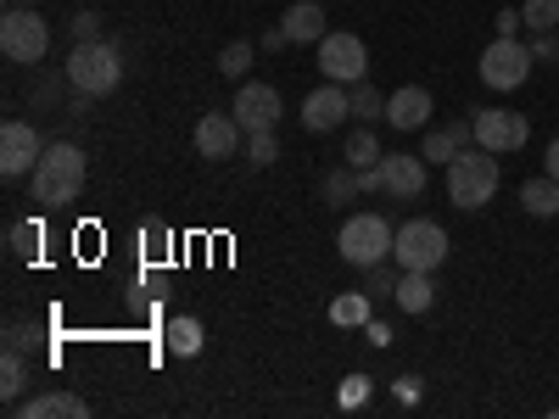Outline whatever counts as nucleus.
Instances as JSON below:
<instances>
[{"label":"nucleus","mask_w":559,"mask_h":419,"mask_svg":"<svg viewBox=\"0 0 559 419\" xmlns=\"http://www.w3.org/2000/svg\"><path fill=\"white\" fill-rule=\"evenodd\" d=\"M369 397H376V381H369V375H353V381H342V392H336L342 408H364Z\"/></svg>","instance_id":"30"},{"label":"nucleus","mask_w":559,"mask_h":419,"mask_svg":"<svg viewBox=\"0 0 559 419\" xmlns=\"http://www.w3.org/2000/svg\"><path fill=\"white\" fill-rule=\"evenodd\" d=\"M532 57H537V62H559V28H548V34L532 39Z\"/></svg>","instance_id":"35"},{"label":"nucleus","mask_w":559,"mask_h":419,"mask_svg":"<svg viewBox=\"0 0 559 419\" xmlns=\"http://www.w3.org/2000/svg\"><path fill=\"white\" fill-rule=\"evenodd\" d=\"M521 17H526L532 34H548V28H559V0H526Z\"/></svg>","instance_id":"27"},{"label":"nucleus","mask_w":559,"mask_h":419,"mask_svg":"<svg viewBox=\"0 0 559 419\" xmlns=\"http://www.w3.org/2000/svg\"><path fill=\"white\" fill-rule=\"evenodd\" d=\"M459 152H464V146L453 140V129H431V134H426V146H419V157H426V163H442V168H448Z\"/></svg>","instance_id":"25"},{"label":"nucleus","mask_w":559,"mask_h":419,"mask_svg":"<svg viewBox=\"0 0 559 419\" xmlns=\"http://www.w3.org/2000/svg\"><path fill=\"white\" fill-rule=\"evenodd\" d=\"M247 68H252V45L247 39H229L224 51H218V73L224 79H247Z\"/></svg>","instance_id":"26"},{"label":"nucleus","mask_w":559,"mask_h":419,"mask_svg":"<svg viewBox=\"0 0 559 419\" xmlns=\"http://www.w3.org/2000/svg\"><path fill=\"white\" fill-rule=\"evenodd\" d=\"M358 196V168H331L324 173V202L331 207H347Z\"/></svg>","instance_id":"22"},{"label":"nucleus","mask_w":559,"mask_h":419,"mask_svg":"<svg viewBox=\"0 0 559 419\" xmlns=\"http://www.w3.org/2000/svg\"><path fill=\"white\" fill-rule=\"evenodd\" d=\"M12 7H34V0H12Z\"/></svg>","instance_id":"39"},{"label":"nucleus","mask_w":559,"mask_h":419,"mask_svg":"<svg viewBox=\"0 0 559 419\" xmlns=\"http://www.w3.org/2000/svg\"><path fill=\"white\" fill-rule=\"evenodd\" d=\"M241 123H236V112H207L202 123H197V152L207 157V163H224V157H236V152H247L241 146Z\"/></svg>","instance_id":"14"},{"label":"nucleus","mask_w":559,"mask_h":419,"mask_svg":"<svg viewBox=\"0 0 559 419\" xmlns=\"http://www.w3.org/2000/svg\"><path fill=\"white\" fill-rule=\"evenodd\" d=\"M84 173H90V163H84V152L73 146V140H51L45 157L34 163V196L45 207H68L84 191Z\"/></svg>","instance_id":"1"},{"label":"nucleus","mask_w":559,"mask_h":419,"mask_svg":"<svg viewBox=\"0 0 559 419\" xmlns=\"http://www.w3.org/2000/svg\"><path fill=\"white\" fill-rule=\"evenodd\" d=\"M353 118L358 123H381L386 118V96H381V89H369V84H353Z\"/></svg>","instance_id":"24"},{"label":"nucleus","mask_w":559,"mask_h":419,"mask_svg":"<svg viewBox=\"0 0 559 419\" xmlns=\"http://www.w3.org/2000/svg\"><path fill=\"white\" fill-rule=\"evenodd\" d=\"M442 258H448V229L437 218H408L397 229V241H392V263L397 268H431L437 274Z\"/></svg>","instance_id":"7"},{"label":"nucleus","mask_w":559,"mask_h":419,"mask_svg":"<svg viewBox=\"0 0 559 419\" xmlns=\"http://www.w3.org/2000/svg\"><path fill=\"white\" fill-rule=\"evenodd\" d=\"M392 302H397L403 313H431V302H437V279H431V268H403Z\"/></svg>","instance_id":"18"},{"label":"nucleus","mask_w":559,"mask_h":419,"mask_svg":"<svg viewBox=\"0 0 559 419\" xmlns=\"http://www.w3.org/2000/svg\"><path fill=\"white\" fill-rule=\"evenodd\" d=\"M68 34H73V45H90V39H102V17H96V12H79V17L68 23Z\"/></svg>","instance_id":"33"},{"label":"nucleus","mask_w":559,"mask_h":419,"mask_svg":"<svg viewBox=\"0 0 559 419\" xmlns=\"http://www.w3.org/2000/svg\"><path fill=\"white\" fill-rule=\"evenodd\" d=\"M274 157H280V140H274V129L247 134V163H252V168H269Z\"/></svg>","instance_id":"28"},{"label":"nucleus","mask_w":559,"mask_h":419,"mask_svg":"<svg viewBox=\"0 0 559 419\" xmlns=\"http://www.w3.org/2000/svg\"><path fill=\"white\" fill-rule=\"evenodd\" d=\"M7 352H28V324H7Z\"/></svg>","instance_id":"37"},{"label":"nucleus","mask_w":559,"mask_h":419,"mask_svg":"<svg viewBox=\"0 0 559 419\" xmlns=\"http://www.w3.org/2000/svg\"><path fill=\"white\" fill-rule=\"evenodd\" d=\"M319 73L331 79V84H364V73H369V51H364V39H358V34L331 28V34L319 39Z\"/></svg>","instance_id":"9"},{"label":"nucleus","mask_w":559,"mask_h":419,"mask_svg":"<svg viewBox=\"0 0 559 419\" xmlns=\"http://www.w3.org/2000/svg\"><path fill=\"white\" fill-rule=\"evenodd\" d=\"M163 342H168V352H174V358H197L207 336H202V324H197L191 313H179V319H168V324H163Z\"/></svg>","instance_id":"19"},{"label":"nucleus","mask_w":559,"mask_h":419,"mask_svg":"<svg viewBox=\"0 0 559 419\" xmlns=\"http://www.w3.org/2000/svg\"><path fill=\"white\" fill-rule=\"evenodd\" d=\"M521 207H526L532 218H554V213H559V179H554V173L526 179V184H521Z\"/></svg>","instance_id":"20"},{"label":"nucleus","mask_w":559,"mask_h":419,"mask_svg":"<svg viewBox=\"0 0 559 419\" xmlns=\"http://www.w3.org/2000/svg\"><path fill=\"white\" fill-rule=\"evenodd\" d=\"M347 112H353V96H347V84H331L324 79L313 96L302 101V129L308 134H331V129H342L347 123Z\"/></svg>","instance_id":"12"},{"label":"nucleus","mask_w":559,"mask_h":419,"mask_svg":"<svg viewBox=\"0 0 559 419\" xmlns=\"http://www.w3.org/2000/svg\"><path fill=\"white\" fill-rule=\"evenodd\" d=\"M68 84L79 96H112L123 84V51L112 39H90V45H73L68 57Z\"/></svg>","instance_id":"3"},{"label":"nucleus","mask_w":559,"mask_h":419,"mask_svg":"<svg viewBox=\"0 0 559 419\" xmlns=\"http://www.w3.org/2000/svg\"><path fill=\"white\" fill-rule=\"evenodd\" d=\"M0 51H7V62H17V68H34V62H45V51H51V28H45V17L34 7H12L7 17H0Z\"/></svg>","instance_id":"6"},{"label":"nucleus","mask_w":559,"mask_h":419,"mask_svg":"<svg viewBox=\"0 0 559 419\" xmlns=\"http://www.w3.org/2000/svg\"><path fill=\"white\" fill-rule=\"evenodd\" d=\"M471 123H476V146H487V152H521L532 134V123L509 107H481Z\"/></svg>","instance_id":"10"},{"label":"nucleus","mask_w":559,"mask_h":419,"mask_svg":"<svg viewBox=\"0 0 559 419\" xmlns=\"http://www.w3.org/2000/svg\"><path fill=\"white\" fill-rule=\"evenodd\" d=\"M381 157L386 152H381V140H376V129H369V123L347 134V168H376Z\"/></svg>","instance_id":"21"},{"label":"nucleus","mask_w":559,"mask_h":419,"mask_svg":"<svg viewBox=\"0 0 559 419\" xmlns=\"http://www.w3.org/2000/svg\"><path fill=\"white\" fill-rule=\"evenodd\" d=\"M39 157H45V140H39V129H34V123L12 118L7 129H0V173H7V179L34 173V163H39Z\"/></svg>","instance_id":"11"},{"label":"nucleus","mask_w":559,"mask_h":419,"mask_svg":"<svg viewBox=\"0 0 559 419\" xmlns=\"http://www.w3.org/2000/svg\"><path fill=\"white\" fill-rule=\"evenodd\" d=\"M280 28H286L292 45H319L324 34H331V23H324V7H319V0H297V7H286Z\"/></svg>","instance_id":"16"},{"label":"nucleus","mask_w":559,"mask_h":419,"mask_svg":"<svg viewBox=\"0 0 559 419\" xmlns=\"http://www.w3.org/2000/svg\"><path fill=\"white\" fill-rule=\"evenodd\" d=\"M331 319L336 324H364L369 319V297H336L331 302Z\"/></svg>","instance_id":"31"},{"label":"nucleus","mask_w":559,"mask_h":419,"mask_svg":"<svg viewBox=\"0 0 559 419\" xmlns=\"http://www.w3.org/2000/svg\"><path fill=\"white\" fill-rule=\"evenodd\" d=\"M548 173L559 179V140H554V146H548Z\"/></svg>","instance_id":"38"},{"label":"nucleus","mask_w":559,"mask_h":419,"mask_svg":"<svg viewBox=\"0 0 559 419\" xmlns=\"http://www.w3.org/2000/svg\"><path fill=\"white\" fill-rule=\"evenodd\" d=\"M364 274H369V297H392V291H397V274H403V268L392 274L386 263H376V268H364Z\"/></svg>","instance_id":"32"},{"label":"nucleus","mask_w":559,"mask_h":419,"mask_svg":"<svg viewBox=\"0 0 559 419\" xmlns=\"http://www.w3.org/2000/svg\"><path fill=\"white\" fill-rule=\"evenodd\" d=\"M12 414H17V419H84L90 408H84L79 392H39V397L17 403Z\"/></svg>","instance_id":"17"},{"label":"nucleus","mask_w":559,"mask_h":419,"mask_svg":"<svg viewBox=\"0 0 559 419\" xmlns=\"http://www.w3.org/2000/svg\"><path fill=\"white\" fill-rule=\"evenodd\" d=\"M392 241H397V229H392L381 213H347L342 236H336V252H342V263H353V268H376V263L392 258Z\"/></svg>","instance_id":"5"},{"label":"nucleus","mask_w":559,"mask_h":419,"mask_svg":"<svg viewBox=\"0 0 559 419\" xmlns=\"http://www.w3.org/2000/svg\"><path fill=\"white\" fill-rule=\"evenodd\" d=\"M23 386H28V358H23V352H7V363H0V392H7L12 408H17Z\"/></svg>","instance_id":"23"},{"label":"nucleus","mask_w":559,"mask_h":419,"mask_svg":"<svg viewBox=\"0 0 559 419\" xmlns=\"http://www.w3.org/2000/svg\"><path fill=\"white\" fill-rule=\"evenodd\" d=\"M431 112H437V101H431V89H419V84H403V89L386 96V123L392 129H426Z\"/></svg>","instance_id":"15"},{"label":"nucleus","mask_w":559,"mask_h":419,"mask_svg":"<svg viewBox=\"0 0 559 419\" xmlns=\"http://www.w3.org/2000/svg\"><path fill=\"white\" fill-rule=\"evenodd\" d=\"M140 236H146V258H163V247L174 241L163 218H146V229H140Z\"/></svg>","instance_id":"34"},{"label":"nucleus","mask_w":559,"mask_h":419,"mask_svg":"<svg viewBox=\"0 0 559 419\" xmlns=\"http://www.w3.org/2000/svg\"><path fill=\"white\" fill-rule=\"evenodd\" d=\"M521 23H526V17H521V7H503V12L492 17V28H498L503 39H515V34H521Z\"/></svg>","instance_id":"36"},{"label":"nucleus","mask_w":559,"mask_h":419,"mask_svg":"<svg viewBox=\"0 0 559 419\" xmlns=\"http://www.w3.org/2000/svg\"><path fill=\"white\" fill-rule=\"evenodd\" d=\"M34 252H39V224L17 218V224H12V258H23V263H28Z\"/></svg>","instance_id":"29"},{"label":"nucleus","mask_w":559,"mask_h":419,"mask_svg":"<svg viewBox=\"0 0 559 419\" xmlns=\"http://www.w3.org/2000/svg\"><path fill=\"white\" fill-rule=\"evenodd\" d=\"M532 62H537V57H532V45H526L521 34H515V39H503V34H498L487 51H481V84L498 89V96H509V89H521V84H526Z\"/></svg>","instance_id":"8"},{"label":"nucleus","mask_w":559,"mask_h":419,"mask_svg":"<svg viewBox=\"0 0 559 419\" xmlns=\"http://www.w3.org/2000/svg\"><path fill=\"white\" fill-rule=\"evenodd\" d=\"M280 89L274 84H247L241 79V89H236V123L247 129V134H258V129H274L280 123Z\"/></svg>","instance_id":"13"},{"label":"nucleus","mask_w":559,"mask_h":419,"mask_svg":"<svg viewBox=\"0 0 559 419\" xmlns=\"http://www.w3.org/2000/svg\"><path fill=\"white\" fill-rule=\"evenodd\" d=\"M358 191L392 196V202L426 196V157H419V152H392V157H381L376 168H358Z\"/></svg>","instance_id":"4"},{"label":"nucleus","mask_w":559,"mask_h":419,"mask_svg":"<svg viewBox=\"0 0 559 419\" xmlns=\"http://www.w3.org/2000/svg\"><path fill=\"white\" fill-rule=\"evenodd\" d=\"M498 152H487V146H464L453 163H448V202L453 207H464V213H476V207H487L492 196H498Z\"/></svg>","instance_id":"2"}]
</instances>
